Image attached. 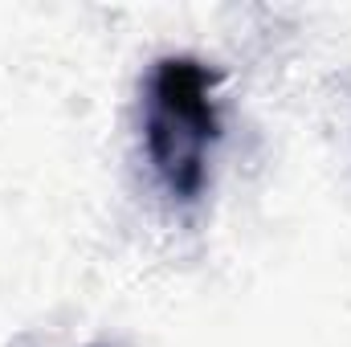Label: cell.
<instances>
[{
  "label": "cell",
  "instance_id": "cell-1",
  "mask_svg": "<svg viewBox=\"0 0 351 347\" xmlns=\"http://www.w3.org/2000/svg\"><path fill=\"white\" fill-rule=\"evenodd\" d=\"M221 74L200 58L168 53L152 66L143 90V147L152 172L176 200L192 204L208 184V152L221 139L213 90Z\"/></svg>",
  "mask_w": 351,
  "mask_h": 347
},
{
  "label": "cell",
  "instance_id": "cell-2",
  "mask_svg": "<svg viewBox=\"0 0 351 347\" xmlns=\"http://www.w3.org/2000/svg\"><path fill=\"white\" fill-rule=\"evenodd\" d=\"M94 347H106V344H94Z\"/></svg>",
  "mask_w": 351,
  "mask_h": 347
}]
</instances>
